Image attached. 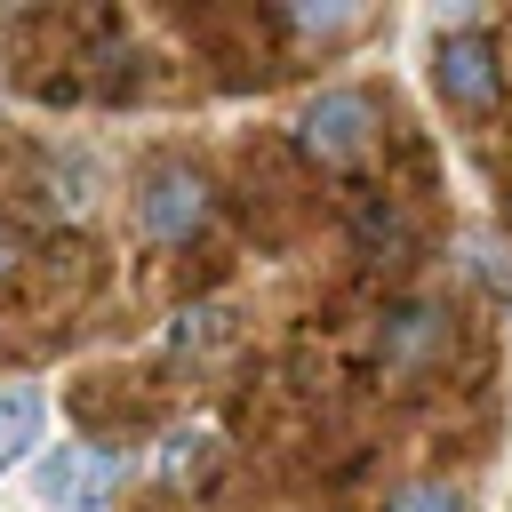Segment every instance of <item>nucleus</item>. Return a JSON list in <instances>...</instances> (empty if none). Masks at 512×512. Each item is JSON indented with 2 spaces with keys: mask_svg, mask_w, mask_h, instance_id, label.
Instances as JSON below:
<instances>
[{
  "mask_svg": "<svg viewBox=\"0 0 512 512\" xmlns=\"http://www.w3.org/2000/svg\"><path fill=\"white\" fill-rule=\"evenodd\" d=\"M352 16L344 8H296V32H344Z\"/></svg>",
  "mask_w": 512,
  "mask_h": 512,
  "instance_id": "10",
  "label": "nucleus"
},
{
  "mask_svg": "<svg viewBox=\"0 0 512 512\" xmlns=\"http://www.w3.org/2000/svg\"><path fill=\"white\" fill-rule=\"evenodd\" d=\"M368 136H376V112H368L360 88H320V96L296 112V144H304L320 168H352V160L368 152Z\"/></svg>",
  "mask_w": 512,
  "mask_h": 512,
  "instance_id": "1",
  "label": "nucleus"
},
{
  "mask_svg": "<svg viewBox=\"0 0 512 512\" xmlns=\"http://www.w3.org/2000/svg\"><path fill=\"white\" fill-rule=\"evenodd\" d=\"M352 232H360V248H384V264H400V256H408V216H400V208H384V200H368V208L352 216Z\"/></svg>",
  "mask_w": 512,
  "mask_h": 512,
  "instance_id": "7",
  "label": "nucleus"
},
{
  "mask_svg": "<svg viewBox=\"0 0 512 512\" xmlns=\"http://www.w3.org/2000/svg\"><path fill=\"white\" fill-rule=\"evenodd\" d=\"M16 264H24V232L0 216V280H16Z\"/></svg>",
  "mask_w": 512,
  "mask_h": 512,
  "instance_id": "11",
  "label": "nucleus"
},
{
  "mask_svg": "<svg viewBox=\"0 0 512 512\" xmlns=\"http://www.w3.org/2000/svg\"><path fill=\"white\" fill-rule=\"evenodd\" d=\"M40 424H48V400H40L32 384H0V472H8L24 448H40Z\"/></svg>",
  "mask_w": 512,
  "mask_h": 512,
  "instance_id": "5",
  "label": "nucleus"
},
{
  "mask_svg": "<svg viewBox=\"0 0 512 512\" xmlns=\"http://www.w3.org/2000/svg\"><path fill=\"white\" fill-rule=\"evenodd\" d=\"M136 216H144V232L152 240H192L200 224H208V176L200 168H152L144 176V192H136Z\"/></svg>",
  "mask_w": 512,
  "mask_h": 512,
  "instance_id": "2",
  "label": "nucleus"
},
{
  "mask_svg": "<svg viewBox=\"0 0 512 512\" xmlns=\"http://www.w3.org/2000/svg\"><path fill=\"white\" fill-rule=\"evenodd\" d=\"M432 336H440V312H432V304H400V312H392V328H384V360H392V368H408Z\"/></svg>",
  "mask_w": 512,
  "mask_h": 512,
  "instance_id": "6",
  "label": "nucleus"
},
{
  "mask_svg": "<svg viewBox=\"0 0 512 512\" xmlns=\"http://www.w3.org/2000/svg\"><path fill=\"white\" fill-rule=\"evenodd\" d=\"M384 512H464V496H456L448 480H416V488H400Z\"/></svg>",
  "mask_w": 512,
  "mask_h": 512,
  "instance_id": "9",
  "label": "nucleus"
},
{
  "mask_svg": "<svg viewBox=\"0 0 512 512\" xmlns=\"http://www.w3.org/2000/svg\"><path fill=\"white\" fill-rule=\"evenodd\" d=\"M104 488H112V464L96 456V448H48L40 456V496L48 504H64V512H96L104 504Z\"/></svg>",
  "mask_w": 512,
  "mask_h": 512,
  "instance_id": "4",
  "label": "nucleus"
},
{
  "mask_svg": "<svg viewBox=\"0 0 512 512\" xmlns=\"http://www.w3.org/2000/svg\"><path fill=\"white\" fill-rule=\"evenodd\" d=\"M160 472H168V480H208V472H216V432H168Z\"/></svg>",
  "mask_w": 512,
  "mask_h": 512,
  "instance_id": "8",
  "label": "nucleus"
},
{
  "mask_svg": "<svg viewBox=\"0 0 512 512\" xmlns=\"http://www.w3.org/2000/svg\"><path fill=\"white\" fill-rule=\"evenodd\" d=\"M432 80H440V96H448V104H464V112L496 104V88H504L496 48H488L480 32H440V48H432Z\"/></svg>",
  "mask_w": 512,
  "mask_h": 512,
  "instance_id": "3",
  "label": "nucleus"
}]
</instances>
